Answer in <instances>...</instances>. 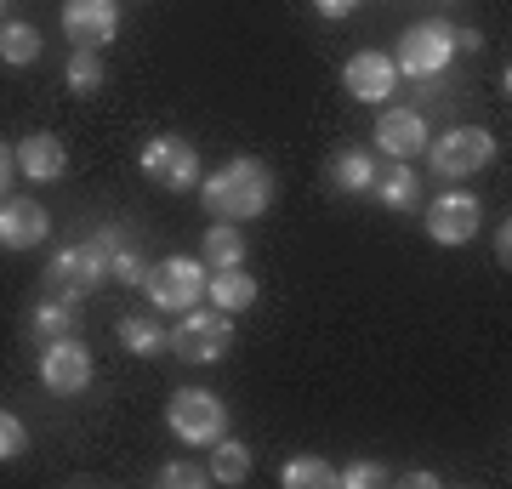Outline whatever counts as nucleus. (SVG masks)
<instances>
[{"instance_id": "1", "label": "nucleus", "mask_w": 512, "mask_h": 489, "mask_svg": "<svg viewBox=\"0 0 512 489\" xmlns=\"http://www.w3.org/2000/svg\"><path fill=\"white\" fill-rule=\"evenodd\" d=\"M200 200L217 222H256L274 205V171L256 160V154H239L222 171L200 177Z\"/></svg>"}, {"instance_id": "2", "label": "nucleus", "mask_w": 512, "mask_h": 489, "mask_svg": "<svg viewBox=\"0 0 512 489\" xmlns=\"http://www.w3.org/2000/svg\"><path fill=\"white\" fill-rule=\"evenodd\" d=\"M165 427L183 438V444H194V450H211L228 433V404L211 387H183V393H171V404H165Z\"/></svg>"}, {"instance_id": "3", "label": "nucleus", "mask_w": 512, "mask_h": 489, "mask_svg": "<svg viewBox=\"0 0 512 489\" xmlns=\"http://www.w3.org/2000/svg\"><path fill=\"white\" fill-rule=\"evenodd\" d=\"M205 279H211L205 262H194V256H165V262H154L143 273V290L160 313H188V308H200Z\"/></svg>"}, {"instance_id": "4", "label": "nucleus", "mask_w": 512, "mask_h": 489, "mask_svg": "<svg viewBox=\"0 0 512 489\" xmlns=\"http://www.w3.org/2000/svg\"><path fill=\"white\" fill-rule=\"evenodd\" d=\"M450 57H456V29L439 18L427 23H410L399 35V57H393V69L410 74V80H439L450 69Z\"/></svg>"}, {"instance_id": "5", "label": "nucleus", "mask_w": 512, "mask_h": 489, "mask_svg": "<svg viewBox=\"0 0 512 489\" xmlns=\"http://www.w3.org/2000/svg\"><path fill=\"white\" fill-rule=\"evenodd\" d=\"M427 160H433V171L444 182L478 177L495 160V137L484 126H456V131H444V137H427Z\"/></svg>"}, {"instance_id": "6", "label": "nucleus", "mask_w": 512, "mask_h": 489, "mask_svg": "<svg viewBox=\"0 0 512 489\" xmlns=\"http://www.w3.org/2000/svg\"><path fill=\"white\" fill-rule=\"evenodd\" d=\"M234 347V319L222 308H188L183 313V325L171 330V353L177 359H188V364H217L222 353Z\"/></svg>"}, {"instance_id": "7", "label": "nucleus", "mask_w": 512, "mask_h": 489, "mask_svg": "<svg viewBox=\"0 0 512 489\" xmlns=\"http://www.w3.org/2000/svg\"><path fill=\"white\" fill-rule=\"evenodd\" d=\"M143 177L171 188V194H188V188H200V154H194L188 137H148Z\"/></svg>"}, {"instance_id": "8", "label": "nucleus", "mask_w": 512, "mask_h": 489, "mask_svg": "<svg viewBox=\"0 0 512 489\" xmlns=\"http://www.w3.org/2000/svg\"><path fill=\"white\" fill-rule=\"evenodd\" d=\"M40 387L57 393V399L86 393L92 387V353H86V342H74V336L46 342V353H40Z\"/></svg>"}, {"instance_id": "9", "label": "nucleus", "mask_w": 512, "mask_h": 489, "mask_svg": "<svg viewBox=\"0 0 512 489\" xmlns=\"http://www.w3.org/2000/svg\"><path fill=\"white\" fill-rule=\"evenodd\" d=\"M63 35L74 52H97L120 35V0H63Z\"/></svg>"}, {"instance_id": "10", "label": "nucleus", "mask_w": 512, "mask_h": 489, "mask_svg": "<svg viewBox=\"0 0 512 489\" xmlns=\"http://www.w3.org/2000/svg\"><path fill=\"white\" fill-rule=\"evenodd\" d=\"M478 228H484V205H478V194L450 188V194H439V200L427 205V234H433V245H467Z\"/></svg>"}, {"instance_id": "11", "label": "nucleus", "mask_w": 512, "mask_h": 489, "mask_svg": "<svg viewBox=\"0 0 512 489\" xmlns=\"http://www.w3.org/2000/svg\"><path fill=\"white\" fill-rule=\"evenodd\" d=\"M103 279H109V273H103V262L92 256V245H63V251L52 256V268H46V285H52V296H69V302L92 296Z\"/></svg>"}, {"instance_id": "12", "label": "nucleus", "mask_w": 512, "mask_h": 489, "mask_svg": "<svg viewBox=\"0 0 512 489\" xmlns=\"http://www.w3.org/2000/svg\"><path fill=\"white\" fill-rule=\"evenodd\" d=\"M46 234H52V217H46V205L40 200H0V245L6 251H35V245H46Z\"/></svg>"}, {"instance_id": "13", "label": "nucleus", "mask_w": 512, "mask_h": 489, "mask_svg": "<svg viewBox=\"0 0 512 489\" xmlns=\"http://www.w3.org/2000/svg\"><path fill=\"white\" fill-rule=\"evenodd\" d=\"M342 86H348V97H359V103H387L393 86H399V69H393L387 52H359V57H348V69H342Z\"/></svg>"}, {"instance_id": "14", "label": "nucleus", "mask_w": 512, "mask_h": 489, "mask_svg": "<svg viewBox=\"0 0 512 489\" xmlns=\"http://www.w3.org/2000/svg\"><path fill=\"white\" fill-rule=\"evenodd\" d=\"M86 245H92V256L103 262V273H109V279H120V285H143L148 268H143V256H137V245H131V234L120 228V222L97 228Z\"/></svg>"}, {"instance_id": "15", "label": "nucleus", "mask_w": 512, "mask_h": 489, "mask_svg": "<svg viewBox=\"0 0 512 489\" xmlns=\"http://www.w3.org/2000/svg\"><path fill=\"white\" fill-rule=\"evenodd\" d=\"M376 148H382L387 160H416V154H427V120L416 109H382V120H376Z\"/></svg>"}, {"instance_id": "16", "label": "nucleus", "mask_w": 512, "mask_h": 489, "mask_svg": "<svg viewBox=\"0 0 512 489\" xmlns=\"http://www.w3.org/2000/svg\"><path fill=\"white\" fill-rule=\"evenodd\" d=\"M18 171L29 182H57L63 171H69V148H63V137H52V131L23 137L18 143Z\"/></svg>"}, {"instance_id": "17", "label": "nucleus", "mask_w": 512, "mask_h": 489, "mask_svg": "<svg viewBox=\"0 0 512 489\" xmlns=\"http://www.w3.org/2000/svg\"><path fill=\"white\" fill-rule=\"evenodd\" d=\"M370 194L387 205V211H410V205L421 200V177L410 160H393L387 171H376V182H370Z\"/></svg>"}, {"instance_id": "18", "label": "nucleus", "mask_w": 512, "mask_h": 489, "mask_svg": "<svg viewBox=\"0 0 512 489\" xmlns=\"http://www.w3.org/2000/svg\"><path fill=\"white\" fill-rule=\"evenodd\" d=\"M205 296H211L222 313H245L256 296H262V290H256V279H251L245 268H217L211 279H205Z\"/></svg>"}, {"instance_id": "19", "label": "nucleus", "mask_w": 512, "mask_h": 489, "mask_svg": "<svg viewBox=\"0 0 512 489\" xmlns=\"http://www.w3.org/2000/svg\"><path fill=\"white\" fill-rule=\"evenodd\" d=\"M120 347H131L137 359H154V353L171 347V330H165L154 313H126V319H120Z\"/></svg>"}, {"instance_id": "20", "label": "nucleus", "mask_w": 512, "mask_h": 489, "mask_svg": "<svg viewBox=\"0 0 512 489\" xmlns=\"http://www.w3.org/2000/svg\"><path fill=\"white\" fill-rule=\"evenodd\" d=\"M74 325H80V302H69V296H40L29 330H35L40 342H63V336H74Z\"/></svg>"}, {"instance_id": "21", "label": "nucleus", "mask_w": 512, "mask_h": 489, "mask_svg": "<svg viewBox=\"0 0 512 489\" xmlns=\"http://www.w3.org/2000/svg\"><path fill=\"white\" fill-rule=\"evenodd\" d=\"M200 262H205L211 273H217V268H245V234H239L234 222H217V228H205Z\"/></svg>"}, {"instance_id": "22", "label": "nucleus", "mask_w": 512, "mask_h": 489, "mask_svg": "<svg viewBox=\"0 0 512 489\" xmlns=\"http://www.w3.org/2000/svg\"><path fill=\"white\" fill-rule=\"evenodd\" d=\"M211 484H245V478H251V450H245V444H239V438H228L222 433L217 444H211Z\"/></svg>"}, {"instance_id": "23", "label": "nucleus", "mask_w": 512, "mask_h": 489, "mask_svg": "<svg viewBox=\"0 0 512 489\" xmlns=\"http://www.w3.org/2000/svg\"><path fill=\"white\" fill-rule=\"evenodd\" d=\"M376 171H382V165L370 160L365 148H342V154H336V165H330V177H336V188H342V194H370Z\"/></svg>"}, {"instance_id": "24", "label": "nucleus", "mask_w": 512, "mask_h": 489, "mask_svg": "<svg viewBox=\"0 0 512 489\" xmlns=\"http://www.w3.org/2000/svg\"><path fill=\"white\" fill-rule=\"evenodd\" d=\"M35 57H40V29L35 23H0V63L29 69Z\"/></svg>"}, {"instance_id": "25", "label": "nucleus", "mask_w": 512, "mask_h": 489, "mask_svg": "<svg viewBox=\"0 0 512 489\" xmlns=\"http://www.w3.org/2000/svg\"><path fill=\"white\" fill-rule=\"evenodd\" d=\"M336 484V472H330L325 455H296L285 461V489H330Z\"/></svg>"}, {"instance_id": "26", "label": "nucleus", "mask_w": 512, "mask_h": 489, "mask_svg": "<svg viewBox=\"0 0 512 489\" xmlns=\"http://www.w3.org/2000/svg\"><path fill=\"white\" fill-rule=\"evenodd\" d=\"M97 86H103V63H97V52H69V91L92 97Z\"/></svg>"}, {"instance_id": "27", "label": "nucleus", "mask_w": 512, "mask_h": 489, "mask_svg": "<svg viewBox=\"0 0 512 489\" xmlns=\"http://www.w3.org/2000/svg\"><path fill=\"white\" fill-rule=\"evenodd\" d=\"M23 450H29V427L12 410H0V461H18Z\"/></svg>"}, {"instance_id": "28", "label": "nucleus", "mask_w": 512, "mask_h": 489, "mask_svg": "<svg viewBox=\"0 0 512 489\" xmlns=\"http://www.w3.org/2000/svg\"><path fill=\"white\" fill-rule=\"evenodd\" d=\"M336 484H348V489H376V484H387V467H382V461H365V455H359L348 472H336Z\"/></svg>"}, {"instance_id": "29", "label": "nucleus", "mask_w": 512, "mask_h": 489, "mask_svg": "<svg viewBox=\"0 0 512 489\" xmlns=\"http://www.w3.org/2000/svg\"><path fill=\"white\" fill-rule=\"evenodd\" d=\"M160 484L165 489H200V484H211V472L188 467V461H171V467H160Z\"/></svg>"}, {"instance_id": "30", "label": "nucleus", "mask_w": 512, "mask_h": 489, "mask_svg": "<svg viewBox=\"0 0 512 489\" xmlns=\"http://www.w3.org/2000/svg\"><path fill=\"white\" fill-rule=\"evenodd\" d=\"M12 171H18V154L0 143V200H6V188H12Z\"/></svg>"}, {"instance_id": "31", "label": "nucleus", "mask_w": 512, "mask_h": 489, "mask_svg": "<svg viewBox=\"0 0 512 489\" xmlns=\"http://www.w3.org/2000/svg\"><path fill=\"white\" fill-rule=\"evenodd\" d=\"M313 6H319V18H348L359 0H313Z\"/></svg>"}, {"instance_id": "32", "label": "nucleus", "mask_w": 512, "mask_h": 489, "mask_svg": "<svg viewBox=\"0 0 512 489\" xmlns=\"http://www.w3.org/2000/svg\"><path fill=\"white\" fill-rule=\"evenodd\" d=\"M495 262H501V268L512 262V228L507 222H501V234H495Z\"/></svg>"}, {"instance_id": "33", "label": "nucleus", "mask_w": 512, "mask_h": 489, "mask_svg": "<svg viewBox=\"0 0 512 489\" xmlns=\"http://www.w3.org/2000/svg\"><path fill=\"white\" fill-rule=\"evenodd\" d=\"M404 484H410V489H433L439 478H433V472H404Z\"/></svg>"}, {"instance_id": "34", "label": "nucleus", "mask_w": 512, "mask_h": 489, "mask_svg": "<svg viewBox=\"0 0 512 489\" xmlns=\"http://www.w3.org/2000/svg\"><path fill=\"white\" fill-rule=\"evenodd\" d=\"M444 6H456V0H444Z\"/></svg>"}, {"instance_id": "35", "label": "nucleus", "mask_w": 512, "mask_h": 489, "mask_svg": "<svg viewBox=\"0 0 512 489\" xmlns=\"http://www.w3.org/2000/svg\"><path fill=\"white\" fill-rule=\"evenodd\" d=\"M0 12H6V0H0Z\"/></svg>"}]
</instances>
